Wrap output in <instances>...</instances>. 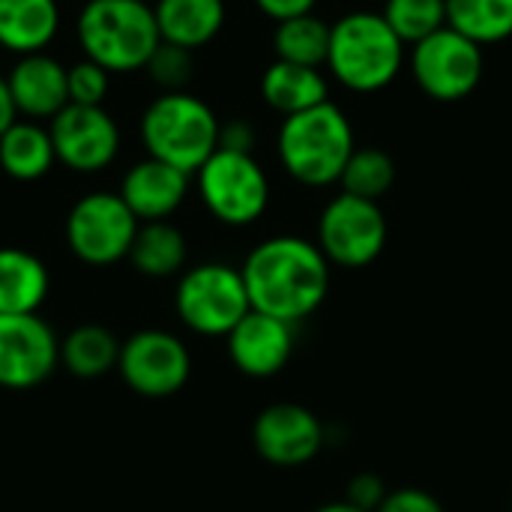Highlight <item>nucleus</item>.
I'll return each mask as SVG.
<instances>
[{"label":"nucleus","instance_id":"bb28decb","mask_svg":"<svg viewBox=\"0 0 512 512\" xmlns=\"http://www.w3.org/2000/svg\"><path fill=\"white\" fill-rule=\"evenodd\" d=\"M393 183H396V162L381 147H357L339 180L342 192L366 201L384 198L393 189Z\"/></svg>","mask_w":512,"mask_h":512},{"label":"nucleus","instance_id":"72a5a7b5","mask_svg":"<svg viewBox=\"0 0 512 512\" xmlns=\"http://www.w3.org/2000/svg\"><path fill=\"white\" fill-rule=\"evenodd\" d=\"M252 141H255V132L246 120H231V123H222L219 129V147L225 150L252 153Z\"/></svg>","mask_w":512,"mask_h":512},{"label":"nucleus","instance_id":"f8f14e48","mask_svg":"<svg viewBox=\"0 0 512 512\" xmlns=\"http://www.w3.org/2000/svg\"><path fill=\"white\" fill-rule=\"evenodd\" d=\"M57 162L78 174L105 171L120 153V126L105 105L69 102L57 117L48 120Z\"/></svg>","mask_w":512,"mask_h":512},{"label":"nucleus","instance_id":"4be33fe9","mask_svg":"<svg viewBox=\"0 0 512 512\" xmlns=\"http://www.w3.org/2000/svg\"><path fill=\"white\" fill-rule=\"evenodd\" d=\"M54 162L57 153L45 123L21 117L0 135V168L6 177L18 183H33L42 180L54 168Z\"/></svg>","mask_w":512,"mask_h":512},{"label":"nucleus","instance_id":"9b49d317","mask_svg":"<svg viewBox=\"0 0 512 512\" xmlns=\"http://www.w3.org/2000/svg\"><path fill=\"white\" fill-rule=\"evenodd\" d=\"M117 372L141 399H171L192 375V354L180 336L150 327L123 339Z\"/></svg>","mask_w":512,"mask_h":512},{"label":"nucleus","instance_id":"6ab92c4d","mask_svg":"<svg viewBox=\"0 0 512 512\" xmlns=\"http://www.w3.org/2000/svg\"><path fill=\"white\" fill-rule=\"evenodd\" d=\"M60 30L57 0H0V48L24 57L45 51Z\"/></svg>","mask_w":512,"mask_h":512},{"label":"nucleus","instance_id":"39448f33","mask_svg":"<svg viewBox=\"0 0 512 512\" xmlns=\"http://www.w3.org/2000/svg\"><path fill=\"white\" fill-rule=\"evenodd\" d=\"M141 141L147 156L168 162L186 174H195L219 150V117L216 111L186 93H159L141 114Z\"/></svg>","mask_w":512,"mask_h":512},{"label":"nucleus","instance_id":"423d86ee","mask_svg":"<svg viewBox=\"0 0 512 512\" xmlns=\"http://www.w3.org/2000/svg\"><path fill=\"white\" fill-rule=\"evenodd\" d=\"M174 309L192 333L225 339L252 312V303L240 267L204 261L183 270L174 291Z\"/></svg>","mask_w":512,"mask_h":512},{"label":"nucleus","instance_id":"a878e982","mask_svg":"<svg viewBox=\"0 0 512 512\" xmlns=\"http://www.w3.org/2000/svg\"><path fill=\"white\" fill-rule=\"evenodd\" d=\"M447 24L477 45H498L512 36V0H447Z\"/></svg>","mask_w":512,"mask_h":512},{"label":"nucleus","instance_id":"20e7f679","mask_svg":"<svg viewBox=\"0 0 512 512\" xmlns=\"http://www.w3.org/2000/svg\"><path fill=\"white\" fill-rule=\"evenodd\" d=\"M405 63V42L381 12H348L330 24V75L354 93H378L393 84Z\"/></svg>","mask_w":512,"mask_h":512},{"label":"nucleus","instance_id":"393cba45","mask_svg":"<svg viewBox=\"0 0 512 512\" xmlns=\"http://www.w3.org/2000/svg\"><path fill=\"white\" fill-rule=\"evenodd\" d=\"M273 51H276V60L321 69V66H327L330 24L324 18H318L315 12L279 21L273 30Z\"/></svg>","mask_w":512,"mask_h":512},{"label":"nucleus","instance_id":"7ed1b4c3","mask_svg":"<svg viewBox=\"0 0 512 512\" xmlns=\"http://www.w3.org/2000/svg\"><path fill=\"white\" fill-rule=\"evenodd\" d=\"M75 36L84 57L111 75L144 69L162 42L147 0H87L78 12Z\"/></svg>","mask_w":512,"mask_h":512},{"label":"nucleus","instance_id":"6e6552de","mask_svg":"<svg viewBox=\"0 0 512 512\" xmlns=\"http://www.w3.org/2000/svg\"><path fill=\"white\" fill-rule=\"evenodd\" d=\"M138 228L120 192H87L66 216V246L87 267H111L129 258Z\"/></svg>","mask_w":512,"mask_h":512},{"label":"nucleus","instance_id":"f257e3e1","mask_svg":"<svg viewBox=\"0 0 512 512\" xmlns=\"http://www.w3.org/2000/svg\"><path fill=\"white\" fill-rule=\"evenodd\" d=\"M255 312L300 324L330 294V261L315 240L279 234L261 240L240 267Z\"/></svg>","mask_w":512,"mask_h":512},{"label":"nucleus","instance_id":"a211bd4d","mask_svg":"<svg viewBox=\"0 0 512 512\" xmlns=\"http://www.w3.org/2000/svg\"><path fill=\"white\" fill-rule=\"evenodd\" d=\"M153 15L162 42L198 51L225 27V0H156Z\"/></svg>","mask_w":512,"mask_h":512},{"label":"nucleus","instance_id":"f3484780","mask_svg":"<svg viewBox=\"0 0 512 512\" xmlns=\"http://www.w3.org/2000/svg\"><path fill=\"white\" fill-rule=\"evenodd\" d=\"M189 177L186 171L159 162L153 156L135 162L123 180H120V198L126 201V207L135 213V219L144 222H165L171 219L180 204L189 195Z\"/></svg>","mask_w":512,"mask_h":512},{"label":"nucleus","instance_id":"f03ea898","mask_svg":"<svg viewBox=\"0 0 512 512\" xmlns=\"http://www.w3.org/2000/svg\"><path fill=\"white\" fill-rule=\"evenodd\" d=\"M354 150V126L330 99L285 117L276 138V153L285 174L309 189L339 183Z\"/></svg>","mask_w":512,"mask_h":512},{"label":"nucleus","instance_id":"1a4fd4ad","mask_svg":"<svg viewBox=\"0 0 512 512\" xmlns=\"http://www.w3.org/2000/svg\"><path fill=\"white\" fill-rule=\"evenodd\" d=\"M387 216L378 201H366L348 192H339L327 201L318 216L315 243L330 261V267L360 270L381 258L387 246Z\"/></svg>","mask_w":512,"mask_h":512},{"label":"nucleus","instance_id":"cd10ccee","mask_svg":"<svg viewBox=\"0 0 512 512\" xmlns=\"http://www.w3.org/2000/svg\"><path fill=\"white\" fill-rule=\"evenodd\" d=\"M384 21L405 45H417L447 27V0H387Z\"/></svg>","mask_w":512,"mask_h":512},{"label":"nucleus","instance_id":"c85d7f7f","mask_svg":"<svg viewBox=\"0 0 512 512\" xmlns=\"http://www.w3.org/2000/svg\"><path fill=\"white\" fill-rule=\"evenodd\" d=\"M147 75L156 87H162V93H177L192 81V51L171 45V42H159V48L153 51V57L147 60Z\"/></svg>","mask_w":512,"mask_h":512},{"label":"nucleus","instance_id":"aec40b11","mask_svg":"<svg viewBox=\"0 0 512 512\" xmlns=\"http://www.w3.org/2000/svg\"><path fill=\"white\" fill-rule=\"evenodd\" d=\"M261 99L282 117L309 111L330 99V84L321 69L288 60H273L261 75Z\"/></svg>","mask_w":512,"mask_h":512},{"label":"nucleus","instance_id":"7c9ffc66","mask_svg":"<svg viewBox=\"0 0 512 512\" xmlns=\"http://www.w3.org/2000/svg\"><path fill=\"white\" fill-rule=\"evenodd\" d=\"M387 495H390L387 483L378 474L363 471V474H357V477L348 480V489H345V498L342 501H348L351 507H357V510L363 512H378V507L384 504Z\"/></svg>","mask_w":512,"mask_h":512},{"label":"nucleus","instance_id":"ddd939ff","mask_svg":"<svg viewBox=\"0 0 512 512\" xmlns=\"http://www.w3.org/2000/svg\"><path fill=\"white\" fill-rule=\"evenodd\" d=\"M252 447L273 468H303L327 447V429L306 405L276 402L255 417Z\"/></svg>","mask_w":512,"mask_h":512},{"label":"nucleus","instance_id":"2eb2a0df","mask_svg":"<svg viewBox=\"0 0 512 512\" xmlns=\"http://www.w3.org/2000/svg\"><path fill=\"white\" fill-rule=\"evenodd\" d=\"M225 345L240 375L264 381V378L279 375L291 363L294 348H297V333H294V324L252 309L225 336Z\"/></svg>","mask_w":512,"mask_h":512},{"label":"nucleus","instance_id":"473e14b6","mask_svg":"<svg viewBox=\"0 0 512 512\" xmlns=\"http://www.w3.org/2000/svg\"><path fill=\"white\" fill-rule=\"evenodd\" d=\"M318 0H255V6L270 18V21H288V18H300L309 15L315 9Z\"/></svg>","mask_w":512,"mask_h":512},{"label":"nucleus","instance_id":"b1692460","mask_svg":"<svg viewBox=\"0 0 512 512\" xmlns=\"http://www.w3.org/2000/svg\"><path fill=\"white\" fill-rule=\"evenodd\" d=\"M186 255L189 246L183 231L165 219V222H144L138 228L126 261L147 279H168L183 273Z\"/></svg>","mask_w":512,"mask_h":512},{"label":"nucleus","instance_id":"5701e85b","mask_svg":"<svg viewBox=\"0 0 512 512\" xmlns=\"http://www.w3.org/2000/svg\"><path fill=\"white\" fill-rule=\"evenodd\" d=\"M120 339L102 324H81L60 339V366L81 381H96L117 369Z\"/></svg>","mask_w":512,"mask_h":512},{"label":"nucleus","instance_id":"e433bc0d","mask_svg":"<svg viewBox=\"0 0 512 512\" xmlns=\"http://www.w3.org/2000/svg\"><path fill=\"white\" fill-rule=\"evenodd\" d=\"M510 512H512V501H510Z\"/></svg>","mask_w":512,"mask_h":512},{"label":"nucleus","instance_id":"9d476101","mask_svg":"<svg viewBox=\"0 0 512 512\" xmlns=\"http://www.w3.org/2000/svg\"><path fill=\"white\" fill-rule=\"evenodd\" d=\"M483 45L450 24L411 48V75L435 102H462L483 81Z\"/></svg>","mask_w":512,"mask_h":512},{"label":"nucleus","instance_id":"c756f323","mask_svg":"<svg viewBox=\"0 0 512 512\" xmlns=\"http://www.w3.org/2000/svg\"><path fill=\"white\" fill-rule=\"evenodd\" d=\"M111 87V72L93 60H78L69 66V102L75 105H102Z\"/></svg>","mask_w":512,"mask_h":512},{"label":"nucleus","instance_id":"412c9836","mask_svg":"<svg viewBox=\"0 0 512 512\" xmlns=\"http://www.w3.org/2000/svg\"><path fill=\"white\" fill-rule=\"evenodd\" d=\"M51 288L42 258L27 249H0V315H36Z\"/></svg>","mask_w":512,"mask_h":512},{"label":"nucleus","instance_id":"4468645a","mask_svg":"<svg viewBox=\"0 0 512 512\" xmlns=\"http://www.w3.org/2000/svg\"><path fill=\"white\" fill-rule=\"evenodd\" d=\"M60 366V339L36 315H0V387L33 390Z\"/></svg>","mask_w":512,"mask_h":512},{"label":"nucleus","instance_id":"0eeeda50","mask_svg":"<svg viewBox=\"0 0 512 512\" xmlns=\"http://www.w3.org/2000/svg\"><path fill=\"white\" fill-rule=\"evenodd\" d=\"M195 183L207 213L231 228L258 222L270 207V180L252 153L219 147L195 171Z\"/></svg>","mask_w":512,"mask_h":512},{"label":"nucleus","instance_id":"f704fd0d","mask_svg":"<svg viewBox=\"0 0 512 512\" xmlns=\"http://www.w3.org/2000/svg\"><path fill=\"white\" fill-rule=\"evenodd\" d=\"M18 120V111H15V102H12V93H9V84L6 78L0 75V135Z\"/></svg>","mask_w":512,"mask_h":512},{"label":"nucleus","instance_id":"dca6fc26","mask_svg":"<svg viewBox=\"0 0 512 512\" xmlns=\"http://www.w3.org/2000/svg\"><path fill=\"white\" fill-rule=\"evenodd\" d=\"M18 117L45 123L69 105V66L48 51L24 54L6 75Z\"/></svg>","mask_w":512,"mask_h":512},{"label":"nucleus","instance_id":"2f4dec72","mask_svg":"<svg viewBox=\"0 0 512 512\" xmlns=\"http://www.w3.org/2000/svg\"><path fill=\"white\" fill-rule=\"evenodd\" d=\"M378 512H447L444 504L426 492V489H417V486H402V489H393L384 504L378 507Z\"/></svg>","mask_w":512,"mask_h":512},{"label":"nucleus","instance_id":"c9c22d12","mask_svg":"<svg viewBox=\"0 0 512 512\" xmlns=\"http://www.w3.org/2000/svg\"><path fill=\"white\" fill-rule=\"evenodd\" d=\"M315 512H363L357 510V507H351L348 501H330V504H324V507H318Z\"/></svg>","mask_w":512,"mask_h":512}]
</instances>
